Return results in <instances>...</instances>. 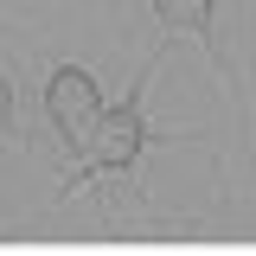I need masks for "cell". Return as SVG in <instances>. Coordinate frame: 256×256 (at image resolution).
<instances>
[{
  "label": "cell",
  "mask_w": 256,
  "mask_h": 256,
  "mask_svg": "<svg viewBox=\"0 0 256 256\" xmlns=\"http://www.w3.org/2000/svg\"><path fill=\"white\" fill-rule=\"evenodd\" d=\"M160 26L166 32H198V38H212V0H154Z\"/></svg>",
  "instance_id": "3"
},
{
  "label": "cell",
  "mask_w": 256,
  "mask_h": 256,
  "mask_svg": "<svg viewBox=\"0 0 256 256\" xmlns=\"http://www.w3.org/2000/svg\"><path fill=\"white\" fill-rule=\"evenodd\" d=\"M45 116H52V128L64 134V148H90L96 122L109 116L102 109V90H96V77L84 70V64H64V70H52V84H45Z\"/></svg>",
  "instance_id": "1"
},
{
  "label": "cell",
  "mask_w": 256,
  "mask_h": 256,
  "mask_svg": "<svg viewBox=\"0 0 256 256\" xmlns=\"http://www.w3.org/2000/svg\"><path fill=\"white\" fill-rule=\"evenodd\" d=\"M13 122V84H6V77H0V128Z\"/></svg>",
  "instance_id": "4"
},
{
  "label": "cell",
  "mask_w": 256,
  "mask_h": 256,
  "mask_svg": "<svg viewBox=\"0 0 256 256\" xmlns=\"http://www.w3.org/2000/svg\"><path fill=\"white\" fill-rule=\"evenodd\" d=\"M141 141H148V122H141V96H128L122 109H109V116L96 122V134H90V148H84V160H90V166H134Z\"/></svg>",
  "instance_id": "2"
}]
</instances>
